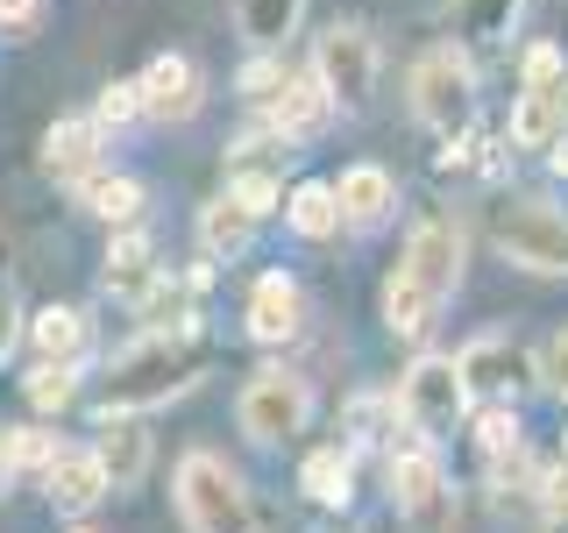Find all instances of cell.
<instances>
[{
  "label": "cell",
  "instance_id": "6da1fadb",
  "mask_svg": "<svg viewBox=\"0 0 568 533\" xmlns=\"http://www.w3.org/2000/svg\"><path fill=\"white\" fill-rule=\"evenodd\" d=\"M206 363H213V349L200 342V328H150L142 342H129L106 363L93 413H150V405H171L206 378Z\"/></svg>",
  "mask_w": 568,
  "mask_h": 533
},
{
  "label": "cell",
  "instance_id": "7a4b0ae2",
  "mask_svg": "<svg viewBox=\"0 0 568 533\" xmlns=\"http://www.w3.org/2000/svg\"><path fill=\"white\" fill-rule=\"evenodd\" d=\"M455 284H462V228L448 213H426L413 235H405V257L384 284V328L419 342L434 328V313L455 299Z\"/></svg>",
  "mask_w": 568,
  "mask_h": 533
},
{
  "label": "cell",
  "instance_id": "3957f363",
  "mask_svg": "<svg viewBox=\"0 0 568 533\" xmlns=\"http://www.w3.org/2000/svg\"><path fill=\"white\" fill-rule=\"evenodd\" d=\"M178 520H185V533H256L242 476L206 449H192L178 462Z\"/></svg>",
  "mask_w": 568,
  "mask_h": 533
},
{
  "label": "cell",
  "instance_id": "277c9868",
  "mask_svg": "<svg viewBox=\"0 0 568 533\" xmlns=\"http://www.w3.org/2000/svg\"><path fill=\"white\" fill-rule=\"evenodd\" d=\"M462 413H469V378H462L455 355H419L398 378V420L419 441H448L462 426Z\"/></svg>",
  "mask_w": 568,
  "mask_h": 533
},
{
  "label": "cell",
  "instance_id": "5b68a950",
  "mask_svg": "<svg viewBox=\"0 0 568 533\" xmlns=\"http://www.w3.org/2000/svg\"><path fill=\"white\" fill-rule=\"evenodd\" d=\"M568 135V71L555 43H532L519 71V107H511V142L519 150H555Z\"/></svg>",
  "mask_w": 568,
  "mask_h": 533
},
{
  "label": "cell",
  "instance_id": "8992f818",
  "mask_svg": "<svg viewBox=\"0 0 568 533\" xmlns=\"http://www.w3.org/2000/svg\"><path fill=\"white\" fill-rule=\"evenodd\" d=\"M390 505H398L405 533H455V484L426 441L390 449Z\"/></svg>",
  "mask_w": 568,
  "mask_h": 533
},
{
  "label": "cell",
  "instance_id": "52a82bcc",
  "mask_svg": "<svg viewBox=\"0 0 568 533\" xmlns=\"http://www.w3.org/2000/svg\"><path fill=\"white\" fill-rule=\"evenodd\" d=\"M413 114L434 135H448V142L469 129V114H476V71H469V58H462L455 43H434L413 64Z\"/></svg>",
  "mask_w": 568,
  "mask_h": 533
},
{
  "label": "cell",
  "instance_id": "ba28073f",
  "mask_svg": "<svg viewBox=\"0 0 568 533\" xmlns=\"http://www.w3.org/2000/svg\"><path fill=\"white\" fill-rule=\"evenodd\" d=\"M235 420H242V434L256 441V449H277V441L306 434V420H313V391H306V378H292V370H263V378H248V384H242Z\"/></svg>",
  "mask_w": 568,
  "mask_h": 533
},
{
  "label": "cell",
  "instance_id": "9c48e42d",
  "mask_svg": "<svg viewBox=\"0 0 568 533\" xmlns=\"http://www.w3.org/2000/svg\"><path fill=\"white\" fill-rule=\"evenodd\" d=\"M313 79L327 86V100L342 107V114L369 107V93H377V36L363 22H334L313 43Z\"/></svg>",
  "mask_w": 568,
  "mask_h": 533
},
{
  "label": "cell",
  "instance_id": "30bf717a",
  "mask_svg": "<svg viewBox=\"0 0 568 533\" xmlns=\"http://www.w3.org/2000/svg\"><path fill=\"white\" fill-rule=\"evenodd\" d=\"M497 249H505L519 271L568 278V213L540 207V200H511L497 213Z\"/></svg>",
  "mask_w": 568,
  "mask_h": 533
},
{
  "label": "cell",
  "instance_id": "8fae6325",
  "mask_svg": "<svg viewBox=\"0 0 568 533\" xmlns=\"http://www.w3.org/2000/svg\"><path fill=\"white\" fill-rule=\"evenodd\" d=\"M135 86H142V114H150V121H192V114H200V64L178 58V50L150 58Z\"/></svg>",
  "mask_w": 568,
  "mask_h": 533
},
{
  "label": "cell",
  "instance_id": "7c38bea8",
  "mask_svg": "<svg viewBox=\"0 0 568 533\" xmlns=\"http://www.w3.org/2000/svg\"><path fill=\"white\" fill-rule=\"evenodd\" d=\"M455 363H462V378H469V391H484V399H511V391L532 378L526 349L511 342V334H476Z\"/></svg>",
  "mask_w": 568,
  "mask_h": 533
},
{
  "label": "cell",
  "instance_id": "4fadbf2b",
  "mask_svg": "<svg viewBox=\"0 0 568 533\" xmlns=\"http://www.w3.org/2000/svg\"><path fill=\"white\" fill-rule=\"evenodd\" d=\"M43 491H50V505H58L64 520H85L114 484H106V470H100L93 449H58V462L43 470Z\"/></svg>",
  "mask_w": 568,
  "mask_h": 533
},
{
  "label": "cell",
  "instance_id": "5bb4252c",
  "mask_svg": "<svg viewBox=\"0 0 568 533\" xmlns=\"http://www.w3.org/2000/svg\"><path fill=\"white\" fill-rule=\"evenodd\" d=\"M298 328H306V299H298V284L284 271L256 278V292H248V334H256L263 349H277V342H292Z\"/></svg>",
  "mask_w": 568,
  "mask_h": 533
},
{
  "label": "cell",
  "instance_id": "9a60e30c",
  "mask_svg": "<svg viewBox=\"0 0 568 533\" xmlns=\"http://www.w3.org/2000/svg\"><path fill=\"white\" fill-rule=\"evenodd\" d=\"M100 470L114 491H135L142 470H150V434L135 426V413H100V441H93Z\"/></svg>",
  "mask_w": 568,
  "mask_h": 533
},
{
  "label": "cell",
  "instance_id": "2e32d148",
  "mask_svg": "<svg viewBox=\"0 0 568 533\" xmlns=\"http://www.w3.org/2000/svg\"><path fill=\"white\" fill-rule=\"evenodd\" d=\"M334 192H342V221L348 228H377V221H390V207H398V178L384 164H348Z\"/></svg>",
  "mask_w": 568,
  "mask_h": 533
},
{
  "label": "cell",
  "instance_id": "e0dca14e",
  "mask_svg": "<svg viewBox=\"0 0 568 533\" xmlns=\"http://www.w3.org/2000/svg\"><path fill=\"white\" fill-rule=\"evenodd\" d=\"M327 114H334L327 86H320L313 71H306V79H292V71H284V86H277V100H271V135H284V142H292V135H313Z\"/></svg>",
  "mask_w": 568,
  "mask_h": 533
},
{
  "label": "cell",
  "instance_id": "ac0fdd59",
  "mask_svg": "<svg viewBox=\"0 0 568 533\" xmlns=\"http://www.w3.org/2000/svg\"><path fill=\"white\" fill-rule=\"evenodd\" d=\"M256 221L263 213H248L235 192H221V200H206V213H200V249L213 263H235L248 242H256Z\"/></svg>",
  "mask_w": 568,
  "mask_h": 533
},
{
  "label": "cell",
  "instance_id": "d6986e66",
  "mask_svg": "<svg viewBox=\"0 0 568 533\" xmlns=\"http://www.w3.org/2000/svg\"><path fill=\"white\" fill-rule=\"evenodd\" d=\"M100 150H106V129L93 114H79V121H58V129L43 135V164L58 171V178H85L100 164Z\"/></svg>",
  "mask_w": 568,
  "mask_h": 533
},
{
  "label": "cell",
  "instance_id": "ffe728a7",
  "mask_svg": "<svg viewBox=\"0 0 568 533\" xmlns=\"http://www.w3.org/2000/svg\"><path fill=\"white\" fill-rule=\"evenodd\" d=\"M200 284H206V271H192V278H164V271H156L135 292V313L150 320V328H192V292H200Z\"/></svg>",
  "mask_w": 568,
  "mask_h": 533
},
{
  "label": "cell",
  "instance_id": "44dd1931",
  "mask_svg": "<svg viewBox=\"0 0 568 533\" xmlns=\"http://www.w3.org/2000/svg\"><path fill=\"white\" fill-rule=\"evenodd\" d=\"M284 221H292V235L327 242L334 228H342V192L320 185V178H306V185H292V200H284Z\"/></svg>",
  "mask_w": 568,
  "mask_h": 533
},
{
  "label": "cell",
  "instance_id": "7402d4cb",
  "mask_svg": "<svg viewBox=\"0 0 568 533\" xmlns=\"http://www.w3.org/2000/svg\"><path fill=\"white\" fill-rule=\"evenodd\" d=\"M150 278H156V249H150V235L129 221L114 242H106V292H142Z\"/></svg>",
  "mask_w": 568,
  "mask_h": 533
},
{
  "label": "cell",
  "instance_id": "603a6c76",
  "mask_svg": "<svg viewBox=\"0 0 568 533\" xmlns=\"http://www.w3.org/2000/svg\"><path fill=\"white\" fill-rule=\"evenodd\" d=\"M298 491H306L313 505H348L355 497V455L348 449H313L306 470H298Z\"/></svg>",
  "mask_w": 568,
  "mask_h": 533
},
{
  "label": "cell",
  "instance_id": "cb8c5ba5",
  "mask_svg": "<svg viewBox=\"0 0 568 533\" xmlns=\"http://www.w3.org/2000/svg\"><path fill=\"white\" fill-rule=\"evenodd\" d=\"M29 342L43 363H79V349H85V313L79 306H43L29 320Z\"/></svg>",
  "mask_w": 568,
  "mask_h": 533
},
{
  "label": "cell",
  "instance_id": "d4e9b609",
  "mask_svg": "<svg viewBox=\"0 0 568 533\" xmlns=\"http://www.w3.org/2000/svg\"><path fill=\"white\" fill-rule=\"evenodd\" d=\"M79 207L93 213V221H106V228H129L142 213V185H135V178H85Z\"/></svg>",
  "mask_w": 568,
  "mask_h": 533
},
{
  "label": "cell",
  "instance_id": "484cf974",
  "mask_svg": "<svg viewBox=\"0 0 568 533\" xmlns=\"http://www.w3.org/2000/svg\"><path fill=\"white\" fill-rule=\"evenodd\" d=\"M298 8H306V0H235V22H242V36H248L256 50H271V43H284V36H292Z\"/></svg>",
  "mask_w": 568,
  "mask_h": 533
},
{
  "label": "cell",
  "instance_id": "4316f807",
  "mask_svg": "<svg viewBox=\"0 0 568 533\" xmlns=\"http://www.w3.org/2000/svg\"><path fill=\"white\" fill-rule=\"evenodd\" d=\"M526 0H455V29L462 43H497V36L511 29V14H519Z\"/></svg>",
  "mask_w": 568,
  "mask_h": 533
},
{
  "label": "cell",
  "instance_id": "83f0119b",
  "mask_svg": "<svg viewBox=\"0 0 568 533\" xmlns=\"http://www.w3.org/2000/svg\"><path fill=\"white\" fill-rule=\"evenodd\" d=\"M71 399H79V363H43L29 378V405H36V413H64Z\"/></svg>",
  "mask_w": 568,
  "mask_h": 533
},
{
  "label": "cell",
  "instance_id": "f1b7e54d",
  "mask_svg": "<svg viewBox=\"0 0 568 533\" xmlns=\"http://www.w3.org/2000/svg\"><path fill=\"white\" fill-rule=\"evenodd\" d=\"M476 441H484V455L497 462V455H519V420H511V405L497 399L484 420H476Z\"/></svg>",
  "mask_w": 568,
  "mask_h": 533
},
{
  "label": "cell",
  "instance_id": "f546056e",
  "mask_svg": "<svg viewBox=\"0 0 568 533\" xmlns=\"http://www.w3.org/2000/svg\"><path fill=\"white\" fill-rule=\"evenodd\" d=\"M135 114H142V86H135V79H114V86L100 93V107H93L100 129H129Z\"/></svg>",
  "mask_w": 568,
  "mask_h": 533
},
{
  "label": "cell",
  "instance_id": "4dcf8cb0",
  "mask_svg": "<svg viewBox=\"0 0 568 533\" xmlns=\"http://www.w3.org/2000/svg\"><path fill=\"white\" fill-rule=\"evenodd\" d=\"M227 192H235V200H242L248 213H271L284 185H277V178H271V171H235V178H227Z\"/></svg>",
  "mask_w": 568,
  "mask_h": 533
},
{
  "label": "cell",
  "instance_id": "1f68e13d",
  "mask_svg": "<svg viewBox=\"0 0 568 533\" xmlns=\"http://www.w3.org/2000/svg\"><path fill=\"white\" fill-rule=\"evenodd\" d=\"M14 449V470H50L58 462V449H50V434H36V426H22V434H8Z\"/></svg>",
  "mask_w": 568,
  "mask_h": 533
},
{
  "label": "cell",
  "instance_id": "d6a6232c",
  "mask_svg": "<svg viewBox=\"0 0 568 533\" xmlns=\"http://www.w3.org/2000/svg\"><path fill=\"white\" fill-rule=\"evenodd\" d=\"M540 378L555 384V399H568V328L547 342V363H540Z\"/></svg>",
  "mask_w": 568,
  "mask_h": 533
},
{
  "label": "cell",
  "instance_id": "836d02e7",
  "mask_svg": "<svg viewBox=\"0 0 568 533\" xmlns=\"http://www.w3.org/2000/svg\"><path fill=\"white\" fill-rule=\"evenodd\" d=\"M14 342H22V306H14V292L0 284V363L14 355Z\"/></svg>",
  "mask_w": 568,
  "mask_h": 533
},
{
  "label": "cell",
  "instance_id": "e575fe53",
  "mask_svg": "<svg viewBox=\"0 0 568 533\" xmlns=\"http://www.w3.org/2000/svg\"><path fill=\"white\" fill-rule=\"evenodd\" d=\"M36 14H43V0H0V29H8V36L36 29Z\"/></svg>",
  "mask_w": 568,
  "mask_h": 533
},
{
  "label": "cell",
  "instance_id": "d590c367",
  "mask_svg": "<svg viewBox=\"0 0 568 533\" xmlns=\"http://www.w3.org/2000/svg\"><path fill=\"white\" fill-rule=\"evenodd\" d=\"M540 491H547V512H555V520H568V470H555Z\"/></svg>",
  "mask_w": 568,
  "mask_h": 533
},
{
  "label": "cell",
  "instance_id": "8d00e7d4",
  "mask_svg": "<svg viewBox=\"0 0 568 533\" xmlns=\"http://www.w3.org/2000/svg\"><path fill=\"white\" fill-rule=\"evenodd\" d=\"M8 476H14V449H8V426H0V491H8Z\"/></svg>",
  "mask_w": 568,
  "mask_h": 533
},
{
  "label": "cell",
  "instance_id": "74e56055",
  "mask_svg": "<svg viewBox=\"0 0 568 533\" xmlns=\"http://www.w3.org/2000/svg\"><path fill=\"white\" fill-rule=\"evenodd\" d=\"M547 164H555V171H561V178H568V135H561V142H555V157H547Z\"/></svg>",
  "mask_w": 568,
  "mask_h": 533
},
{
  "label": "cell",
  "instance_id": "f35d334b",
  "mask_svg": "<svg viewBox=\"0 0 568 533\" xmlns=\"http://www.w3.org/2000/svg\"><path fill=\"white\" fill-rule=\"evenodd\" d=\"M540 533H568V520H555V512H547V526Z\"/></svg>",
  "mask_w": 568,
  "mask_h": 533
},
{
  "label": "cell",
  "instance_id": "ab89813d",
  "mask_svg": "<svg viewBox=\"0 0 568 533\" xmlns=\"http://www.w3.org/2000/svg\"><path fill=\"white\" fill-rule=\"evenodd\" d=\"M71 533H93V526H71Z\"/></svg>",
  "mask_w": 568,
  "mask_h": 533
}]
</instances>
